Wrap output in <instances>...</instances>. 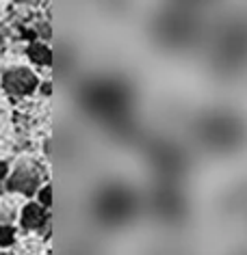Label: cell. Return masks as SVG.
Listing matches in <instances>:
<instances>
[{
	"label": "cell",
	"instance_id": "7a4b0ae2",
	"mask_svg": "<svg viewBox=\"0 0 247 255\" xmlns=\"http://www.w3.org/2000/svg\"><path fill=\"white\" fill-rule=\"evenodd\" d=\"M195 35V24L187 13H169L158 26V37L169 46H187Z\"/></svg>",
	"mask_w": 247,
	"mask_h": 255
},
{
	"label": "cell",
	"instance_id": "ba28073f",
	"mask_svg": "<svg viewBox=\"0 0 247 255\" xmlns=\"http://www.w3.org/2000/svg\"><path fill=\"white\" fill-rule=\"evenodd\" d=\"M13 242V229L11 227H0V245L9 247Z\"/></svg>",
	"mask_w": 247,
	"mask_h": 255
},
{
	"label": "cell",
	"instance_id": "8992f818",
	"mask_svg": "<svg viewBox=\"0 0 247 255\" xmlns=\"http://www.w3.org/2000/svg\"><path fill=\"white\" fill-rule=\"evenodd\" d=\"M48 223V214L43 206H37V203H30V206L24 208L22 214V225L26 229H41Z\"/></svg>",
	"mask_w": 247,
	"mask_h": 255
},
{
	"label": "cell",
	"instance_id": "7c38bea8",
	"mask_svg": "<svg viewBox=\"0 0 247 255\" xmlns=\"http://www.w3.org/2000/svg\"><path fill=\"white\" fill-rule=\"evenodd\" d=\"M17 2H30V4H35L37 0H17Z\"/></svg>",
	"mask_w": 247,
	"mask_h": 255
},
{
	"label": "cell",
	"instance_id": "9c48e42d",
	"mask_svg": "<svg viewBox=\"0 0 247 255\" xmlns=\"http://www.w3.org/2000/svg\"><path fill=\"white\" fill-rule=\"evenodd\" d=\"M39 201H41L43 208H50V206H52V188H50V186L43 188L41 193H39Z\"/></svg>",
	"mask_w": 247,
	"mask_h": 255
},
{
	"label": "cell",
	"instance_id": "3957f363",
	"mask_svg": "<svg viewBox=\"0 0 247 255\" xmlns=\"http://www.w3.org/2000/svg\"><path fill=\"white\" fill-rule=\"evenodd\" d=\"M132 206H135L132 197H128V193H124V190H109L100 201L102 212H106V216L113 221H119L128 212H132Z\"/></svg>",
	"mask_w": 247,
	"mask_h": 255
},
{
	"label": "cell",
	"instance_id": "8fae6325",
	"mask_svg": "<svg viewBox=\"0 0 247 255\" xmlns=\"http://www.w3.org/2000/svg\"><path fill=\"white\" fill-rule=\"evenodd\" d=\"M4 173H7V164H4V162H0V180H2V177H4Z\"/></svg>",
	"mask_w": 247,
	"mask_h": 255
},
{
	"label": "cell",
	"instance_id": "277c9868",
	"mask_svg": "<svg viewBox=\"0 0 247 255\" xmlns=\"http://www.w3.org/2000/svg\"><path fill=\"white\" fill-rule=\"evenodd\" d=\"M2 85L13 95H28L35 91L37 78L33 72H28V69H24V67H17V69H11V72L4 74Z\"/></svg>",
	"mask_w": 247,
	"mask_h": 255
},
{
	"label": "cell",
	"instance_id": "52a82bcc",
	"mask_svg": "<svg viewBox=\"0 0 247 255\" xmlns=\"http://www.w3.org/2000/svg\"><path fill=\"white\" fill-rule=\"evenodd\" d=\"M28 56L37 65H50V63H52V52H50V48L43 46V43H30Z\"/></svg>",
	"mask_w": 247,
	"mask_h": 255
},
{
	"label": "cell",
	"instance_id": "5b68a950",
	"mask_svg": "<svg viewBox=\"0 0 247 255\" xmlns=\"http://www.w3.org/2000/svg\"><path fill=\"white\" fill-rule=\"evenodd\" d=\"M37 186H39V173L33 167H20L9 180V188L24 195H33Z\"/></svg>",
	"mask_w": 247,
	"mask_h": 255
},
{
	"label": "cell",
	"instance_id": "30bf717a",
	"mask_svg": "<svg viewBox=\"0 0 247 255\" xmlns=\"http://www.w3.org/2000/svg\"><path fill=\"white\" fill-rule=\"evenodd\" d=\"M39 35L50 37V26H48V24H41V26H39Z\"/></svg>",
	"mask_w": 247,
	"mask_h": 255
},
{
	"label": "cell",
	"instance_id": "6da1fadb",
	"mask_svg": "<svg viewBox=\"0 0 247 255\" xmlns=\"http://www.w3.org/2000/svg\"><path fill=\"white\" fill-rule=\"evenodd\" d=\"M211 119L213 121L206 124L204 138L215 149L217 147H232V145H237L241 141L243 130H241V124L237 121V117H221V115H215Z\"/></svg>",
	"mask_w": 247,
	"mask_h": 255
}]
</instances>
